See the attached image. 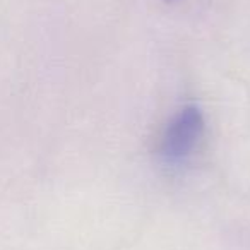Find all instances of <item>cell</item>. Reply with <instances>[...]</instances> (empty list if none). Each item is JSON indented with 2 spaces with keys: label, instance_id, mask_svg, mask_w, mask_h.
Returning <instances> with one entry per match:
<instances>
[{
  "label": "cell",
  "instance_id": "6da1fadb",
  "mask_svg": "<svg viewBox=\"0 0 250 250\" xmlns=\"http://www.w3.org/2000/svg\"><path fill=\"white\" fill-rule=\"evenodd\" d=\"M202 117L197 108H185L177 118L168 125L163 137V154L170 160H182L197 144L202 134Z\"/></svg>",
  "mask_w": 250,
  "mask_h": 250
}]
</instances>
